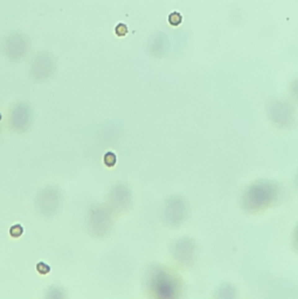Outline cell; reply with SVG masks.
Returning a JSON list of instances; mask_svg holds the SVG:
<instances>
[{"label": "cell", "mask_w": 298, "mask_h": 299, "mask_svg": "<svg viewBox=\"0 0 298 299\" xmlns=\"http://www.w3.org/2000/svg\"><path fill=\"white\" fill-rule=\"evenodd\" d=\"M180 21H181V16H180L179 13H172L171 15H170V22H171L173 26L179 25Z\"/></svg>", "instance_id": "4"}, {"label": "cell", "mask_w": 298, "mask_h": 299, "mask_svg": "<svg viewBox=\"0 0 298 299\" xmlns=\"http://www.w3.org/2000/svg\"><path fill=\"white\" fill-rule=\"evenodd\" d=\"M24 233V228L21 224H14L12 228L10 229V234L12 237H20Z\"/></svg>", "instance_id": "2"}, {"label": "cell", "mask_w": 298, "mask_h": 299, "mask_svg": "<svg viewBox=\"0 0 298 299\" xmlns=\"http://www.w3.org/2000/svg\"><path fill=\"white\" fill-rule=\"evenodd\" d=\"M0 121H1V113H0Z\"/></svg>", "instance_id": "6"}, {"label": "cell", "mask_w": 298, "mask_h": 299, "mask_svg": "<svg viewBox=\"0 0 298 299\" xmlns=\"http://www.w3.org/2000/svg\"><path fill=\"white\" fill-rule=\"evenodd\" d=\"M104 164H105L108 167H113L115 165H116V154L113 152H108L105 153V156H104Z\"/></svg>", "instance_id": "1"}, {"label": "cell", "mask_w": 298, "mask_h": 299, "mask_svg": "<svg viewBox=\"0 0 298 299\" xmlns=\"http://www.w3.org/2000/svg\"><path fill=\"white\" fill-rule=\"evenodd\" d=\"M36 269H38V271H39L41 275H46L51 271L49 265H47V264L43 263V262H40V263L38 264V265H36Z\"/></svg>", "instance_id": "3"}, {"label": "cell", "mask_w": 298, "mask_h": 299, "mask_svg": "<svg viewBox=\"0 0 298 299\" xmlns=\"http://www.w3.org/2000/svg\"><path fill=\"white\" fill-rule=\"evenodd\" d=\"M127 33V27L124 24H119L116 27V34L118 36H124Z\"/></svg>", "instance_id": "5"}]
</instances>
